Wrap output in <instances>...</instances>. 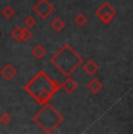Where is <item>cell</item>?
<instances>
[{
	"instance_id": "obj_1",
	"label": "cell",
	"mask_w": 133,
	"mask_h": 134,
	"mask_svg": "<svg viewBox=\"0 0 133 134\" xmlns=\"http://www.w3.org/2000/svg\"><path fill=\"white\" fill-rule=\"evenodd\" d=\"M61 89V84L52 79L43 70L34 75L24 86V90L39 105H45L50 102L53 96Z\"/></svg>"
},
{
	"instance_id": "obj_2",
	"label": "cell",
	"mask_w": 133,
	"mask_h": 134,
	"mask_svg": "<svg viewBox=\"0 0 133 134\" xmlns=\"http://www.w3.org/2000/svg\"><path fill=\"white\" fill-rule=\"evenodd\" d=\"M83 61V57L69 43L63 44L60 50L50 57V63L64 76L73 75Z\"/></svg>"
},
{
	"instance_id": "obj_3",
	"label": "cell",
	"mask_w": 133,
	"mask_h": 134,
	"mask_svg": "<svg viewBox=\"0 0 133 134\" xmlns=\"http://www.w3.org/2000/svg\"><path fill=\"white\" fill-rule=\"evenodd\" d=\"M33 121L45 133H53L58 126L64 121V115L58 112L52 104H45L39 112L33 115Z\"/></svg>"
},
{
	"instance_id": "obj_4",
	"label": "cell",
	"mask_w": 133,
	"mask_h": 134,
	"mask_svg": "<svg viewBox=\"0 0 133 134\" xmlns=\"http://www.w3.org/2000/svg\"><path fill=\"white\" fill-rule=\"evenodd\" d=\"M95 14H96V16L98 18L102 24L109 25L110 22L112 21V19L117 15V9H114L113 7L111 6L110 2H103V4L96 9Z\"/></svg>"
},
{
	"instance_id": "obj_5",
	"label": "cell",
	"mask_w": 133,
	"mask_h": 134,
	"mask_svg": "<svg viewBox=\"0 0 133 134\" xmlns=\"http://www.w3.org/2000/svg\"><path fill=\"white\" fill-rule=\"evenodd\" d=\"M55 11V7L49 0H39L36 4L33 6V12L36 14V16L40 20H46Z\"/></svg>"
},
{
	"instance_id": "obj_6",
	"label": "cell",
	"mask_w": 133,
	"mask_h": 134,
	"mask_svg": "<svg viewBox=\"0 0 133 134\" xmlns=\"http://www.w3.org/2000/svg\"><path fill=\"white\" fill-rule=\"evenodd\" d=\"M0 76L4 79H6V81H12V79H14L18 76V69L14 65H12V64L7 63L0 70Z\"/></svg>"
},
{
	"instance_id": "obj_7",
	"label": "cell",
	"mask_w": 133,
	"mask_h": 134,
	"mask_svg": "<svg viewBox=\"0 0 133 134\" xmlns=\"http://www.w3.org/2000/svg\"><path fill=\"white\" fill-rule=\"evenodd\" d=\"M61 89L64 90V92L66 94H73L74 92L78 89V84H77V82L74 78H71L70 76H66V79L61 84Z\"/></svg>"
},
{
	"instance_id": "obj_8",
	"label": "cell",
	"mask_w": 133,
	"mask_h": 134,
	"mask_svg": "<svg viewBox=\"0 0 133 134\" xmlns=\"http://www.w3.org/2000/svg\"><path fill=\"white\" fill-rule=\"evenodd\" d=\"M81 65H82V69H83L84 74H86L88 76H95L99 70V65L93 60H89V61L84 62Z\"/></svg>"
},
{
	"instance_id": "obj_9",
	"label": "cell",
	"mask_w": 133,
	"mask_h": 134,
	"mask_svg": "<svg viewBox=\"0 0 133 134\" xmlns=\"http://www.w3.org/2000/svg\"><path fill=\"white\" fill-rule=\"evenodd\" d=\"M86 86H88L89 91L93 94L99 93V92L103 90V83H102V81L98 78H91L90 81L88 82Z\"/></svg>"
},
{
	"instance_id": "obj_10",
	"label": "cell",
	"mask_w": 133,
	"mask_h": 134,
	"mask_svg": "<svg viewBox=\"0 0 133 134\" xmlns=\"http://www.w3.org/2000/svg\"><path fill=\"white\" fill-rule=\"evenodd\" d=\"M30 53H32L34 58H36V60H42V58H45V56L47 55V49L43 47L42 44L37 43V44H35L34 47H33Z\"/></svg>"
},
{
	"instance_id": "obj_11",
	"label": "cell",
	"mask_w": 133,
	"mask_h": 134,
	"mask_svg": "<svg viewBox=\"0 0 133 134\" xmlns=\"http://www.w3.org/2000/svg\"><path fill=\"white\" fill-rule=\"evenodd\" d=\"M50 27L53 28V30L54 32H56V33H60V32H62L63 29H64V27H65V22L63 21L61 18H55V19H53L52 20V22H50Z\"/></svg>"
},
{
	"instance_id": "obj_12",
	"label": "cell",
	"mask_w": 133,
	"mask_h": 134,
	"mask_svg": "<svg viewBox=\"0 0 133 134\" xmlns=\"http://www.w3.org/2000/svg\"><path fill=\"white\" fill-rule=\"evenodd\" d=\"M1 15L5 18V19L12 20V19H13V16L15 15V11H14V8L12 6H9V5H6V6H5L4 8L1 9Z\"/></svg>"
},
{
	"instance_id": "obj_13",
	"label": "cell",
	"mask_w": 133,
	"mask_h": 134,
	"mask_svg": "<svg viewBox=\"0 0 133 134\" xmlns=\"http://www.w3.org/2000/svg\"><path fill=\"white\" fill-rule=\"evenodd\" d=\"M9 35H11V37L13 38L14 41H16V42H21L22 41V28L20 27V26H16V27L11 30Z\"/></svg>"
},
{
	"instance_id": "obj_14",
	"label": "cell",
	"mask_w": 133,
	"mask_h": 134,
	"mask_svg": "<svg viewBox=\"0 0 133 134\" xmlns=\"http://www.w3.org/2000/svg\"><path fill=\"white\" fill-rule=\"evenodd\" d=\"M88 21V18L85 16L84 13H78L75 18H74V24H75L77 27H83L84 25Z\"/></svg>"
},
{
	"instance_id": "obj_15",
	"label": "cell",
	"mask_w": 133,
	"mask_h": 134,
	"mask_svg": "<svg viewBox=\"0 0 133 134\" xmlns=\"http://www.w3.org/2000/svg\"><path fill=\"white\" fill-rule=\"evenodd\" d=\"M37 24V21H36V19H35L33 15H28V16L25 18V20H24V25H25V27H27V28H34L35 26H36Z\"/></svg>"
},
{
	"instance_id": "obj_16",
	"label": "cell",
	"mask_w": 133,
	"mask_h": 134,
	"mask_svg": "<svg viewBox=\"0 0 133 134\" xmlns=\"http://www.w3.org/2000/svg\"><path fill=\"white\" fill-rule=\"evenodd\" d=\"M33 36H34V34H33L30 28H22V41H29Z\"/></svg>"
},
{
	"instance_id": "obj_17",
	"label": "cell",
	"mask_w": 133,
	"mask_h": 134,
	"mask_svg": "<svg viewBox=\"0 0 133 134\" xmlns=\"http://www.w3.org/2000/svg\"><path fill=\"white\" fill-rule=\"evenodd\" d=\"M11 120H12V117L9 113L2 112L1 114H0V122H1L2 125H8V124L11 122Z\"/></svg>"
}]
</instances>
